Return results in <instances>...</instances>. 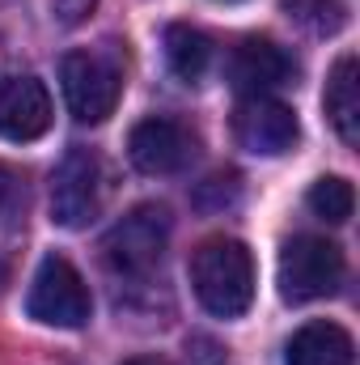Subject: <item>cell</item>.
Masks as SVG:
<instances>
[{"mask_svg": "<svg viewBox=\"0 0 360 365\" xmlns=\"http://www.w3.org/2000/svg\"><path fill=\"white\" fill-rule=\"evenodd\" d=\"M170 208L140 204L127 217H119L102 238V264L119 280H149L162 268L166 242H170Z\"/></svg>", "mask_w": 360, "mask_h": 365, "instance_id": "cell-2", "label": "cell"}, {"mask_svg": "<svg viewBox=\"0 0 360 365\" xmlns=\"http://www.w3.org/2000/svg\"><path fill=\"white\" fill-rule=\"evenodd\" d=\"M4 200H9V170L0 166V208H4Z\"/></svg>", "mask_w": 360, "mask_h": 365, "instance_id": "cell-17", "label": "cell"}, {"mask_svg": "<svg viewBox=\"0 0 360 365\" xmlns=\"http://www.w3.org/2000/svg\"><path fill=\"white\" fill-rule=\"evenodd\" d=\"M191 289L216 319H242L255 302V259L238 238H208L191 255Z\"/></svg>", "mask_w": 360, "mask_h": 365, "instance_id": "cell-1", "label": "cell"}, {"mask_svg": "<svg viewBox=\"0 0 360 365\" xmlns=\"http://www.w3.org/2000/svg\"><path fill=\"white\" fill-rule=\"evenodd\" d=\"M344 272H348L344 251L331 238H318V234H297L292 242H284L280 264H275L280 297L292 302V306L331 297L344 284Z\"/></svg>", "mask_w": 360, "mask_h": 365, "instance_id": "cell-3", "label": "cell"}, {"mask_svg": "<svg viewBox=\"0 0 360 365\" xmlns=\"http://www.w3.org/2000/svg\"><path fill=\"white\" fill-rule=\"evenodd\" d=\"M60 86L77 123H106L123 93V64L106 51H68L60 64Z\"/></svg>", "mask_w": 360, "mask_h": 365, "instance_id": "cell-5", "label": "cell"}, {"mask_svg": "<svg viewBox=\"0 0 360 365\" xmlns=\"http://www.w3.org/2000/svg\"><path fill=\"white\" fill-rule=\"evenodd\" d=\"M225 4H233V0H225Z\"/></svg>", "mask_w": 360, "mask_h": 365, "instance_id": "cell-19", "label": "cell"}, {"mask_svg": "<svg viewBox=\"0 0 360 365\" xmlns=\"http://www.w3.org/2000/svg\"><path fill=\"white\" fill-rule=\"evenodd\" d=\"M102 191H106L102 158L85 145H73L51 175V221L64 230L90 225L102 212Z\"/></svg>", "mask_w": 360, "mask_h": 365, "instance_id": "cell-6", "label": "cell"}, {"mask_svg": "<svg viewBox=\"0 0 360 365\" xmlns=\"http://www.w3.org/2000/svg\"><path fill=\"white\" fill-rule=\"evenodd\" d=\"M199 136L174 115H149L127 136V158L140 175H179L195 162Z\"/></svg>", "mask_w": 360, "mask_h": 365, "instance_id": "cell-7", "label": "cell"}, {"mask_svg": "<svg viewBox=\"0 0 360 365\" xmlns=\"http://www.w3.org/2000/svg\"><path fill=\"white\" fill-rule=\"evenodd\" d=\"M360 68H356V56H339L331 77H327V93H322V106H327V119L335 128V136L352 149L360 140Z\"/></svg>", "mask_w": 360, "mask_h": 365, "instance_id": "cell-11", "label": "cell"}, {"mask_svg": "<svg viewBox=\"0 0 360 365\" xmlns=\"http://www.w3.org/2000/svg\"><path fill=\"white\" fill-rule=\"evenodd\" d=\"M51 128V93L38 77H4L0 81V140L30 145Z\"/></svg>", "mask_w": 360, "mask_h": 365, "instance_id": "cell-9", "label": "cell"}, {"mask_svg": "<svg viewBox=\"0 0 360 365\" xmlns=\"http://www.w3.org/2000/svg\"><path fill=\"white\" fill-rule=\"evenodd\" d=\"M233 136L246 153L255 158H284L297 140H301V123L292 115L288 102L259 93V98H242L233 110Z\"/></svg>", "mask_w": 360, "mask_h": 365, "instance_id": "cell-8", "label": "cell"}, {"mask_svg": "<svg viewBox=\"0 0 360 365\" xmlns=\"http://www.w3.org/2000/svg\"><path fill=\"white\" fill-rule=\"evenodd\" d=\"M212 56L216 51H212V38L203 30H195V26H170L166 30V64L179 81L199 86L212 68Z\"/></svg>", "mask_w": 360, "mask_h": 365, "instance_id": "cell-13", "label": "cell"}, {"mask_svg": "<svg viewBox=\"0 0 360 365\" xmlns=\"http://www.w3.org/2000/svg\"><path fill=\"white\" fill-rule=\"evenodd\" d=\"M292 73H297L292 56L275 38H263V34L242 38L233 47V60H229V81H233V90L246 93V98H259V93L288 86Z\"/></svg>", "mask_w": 360, "mask_h": 365, "instance_id": "cell-10", "label": "cell"}, {"mask_svg": "<svg viewBox=\"0 0 360 365\" xmlns=\"http://www.w3.org/2000/svg\"><path fill=\"white\" fill-rule=\"evenodd\" d=\"M305 204H309L314 217H322L331 225H344L352 217V208H356V191H352V182L339 179V175H322V179L309 187Z\"/></svg>", "mask_w": 360, "mask_h": 365, "instance_id": "cell-14", "label": "cell"}, {"mask_svg": "<svg viewBox=\"0 0 360 365\" xmlns=\"http://www.w3.org/2000/svg\"><path fill=\"white\" fill-rule=\"evenodd\" d=\"M356 357V344L352 336L339 327V323H305L301 331H292L288 349H284V361L288 365H352Z\"/></svg>", "mask_w": 360, "mask_h": 365, "instance_id": "cell-12", "label": "cell"}, {"mask_svg": "<svg viewBox=\"0 0 360 365\" xmlns=\"http://www.w3.org/2000/svg\"><path fill=\"white\" fill-rule=\"evenodd\" d=\"M123 365H166V361H157V357H132V361H123Z\"/></svg>", "mask_w": 360, "mask_h": 365, "instance_id": "cell-18", "label": "cell"}, {"mask_svg": "<svg viewBox=\"0 0 360 365\" xmlns=\"http://www.w3.org/2000/svg\"><path fill=\"white\" fill-rule=\"evenodd\" d=\"M280 9H284L297 26H305V30H314V34H335V30H344V21H348V4H344V0H280Z\"/></svg>", "mask_w": 360, "mask_h": 365, "instance_id": "cell-15", "label": "cell"}, {"mask_svg": "<svg viewBox=\"0 0 360 365\" xmlns=\"http://www.w3.org/2000/svg\"><path fill=\"white\" fill-rule=\"evenodd\" d=\"M26 314L43 327H85L93 314V297L85 276L77 272L64 255H43L38 272L30 280V293H26Z\"/></svg>", "mask_w": 360, "mask_h": 365, "instance_id": "cell-4", "label": "cell"}, {"mask_svg": "<svg viewBox=\"0 0 360 365\" xmlns=\"http://www.w3.org/2000/svg\"><path fill=\"white\" fill-rule=\"evenodd\" d=\"M93 9H97V0H51V13L60 26H81Z\"/></svg>", "mask_w": 360, "mask_h": 365, "instance_id": "cell-16", "label": "cell"}]
</instances>
